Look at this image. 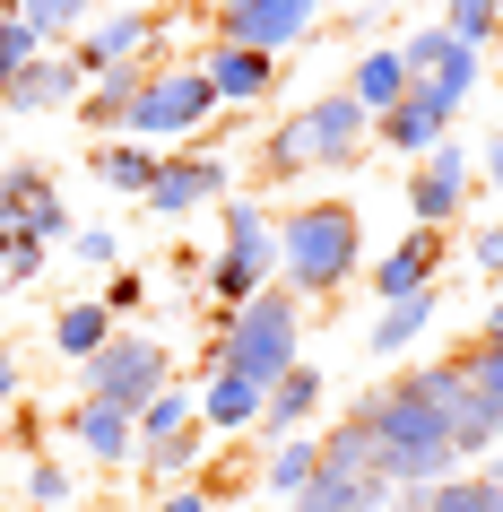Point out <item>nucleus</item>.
I'll use <instances>...</instances> for the list:
<instances>
[{
  "label": "nucleus",
  "mask_w": 503,
  "mask_h": 512,
  "mask_svg": "<svg viewBox=\"0 0 503 512\" xmlns=\"http://www.w3.org/2000/svg\"><path fill=\"white\" fill-rule=\"evenodd\" d=\"M365 217L356 200H304V209L278 217V287L295 304H330L339 287L365 278Z\"/></svg>",
  "instance_id": "obj_1"
},
{
  "label": "nucleus",
  "mask_w": 503,
  "mask_h": 512,
  "mask_svg": "<svg viewBox=\"0 0 503 512\" xmlns=\"http://www.w3.org/2000/svg\"><path fill=\"white\" fill-rule=\"evenodd\" d=\"M209 365H235V374H252V382L295 374V365H304V304H295L287 287H261L252 304L217 313V330H209Z\"/></svg>",
  "instance_id": "obj_2"
},
{
  "label": "nucleus",
  "mask_w": 503,
  "mask_h": 512,
  "mask_svg": "<svg viewBox=\"0 0 503 512\" xmlns=\"http://www.w3.org/2000/svg\"><path fill=\"white\" fill-rule=\"evenodd\" d=\"M365 105L347 96V87H330V96H313L304 113H287L278 131H269L261 165L278 174V183H295V174H339V165H356V148H365Z\"/></svg>",
  "instance_id": "obj_3"
},
{
  "label": "nucleus",
  "mask_w": 503,
  "mask_h": 512,
  "mask_svg": "<svg viewBox=\"0 0 503 512\" xmlns=\"http://www.w3.org/2000/svg\"><path fill=\"white\" fill-rule=\"evenodd\" d=\"M217 209H226V235H217L200 287L217 296V313H235V304H252L261 287H278V217H269L261 200H217Z\"/></svg>",
  "instance_id": "obj_4"
},
{
  "label": "nucleus",
  "mask_w": 503,
  "mask_h": 512,
  "mask_svg": "<svg viewBox=\"0 0 503 512\" xmlns=\"http://www.w3.org/2000/svg\"><path fill=\"white\" fill-rule=\"evenodd\" d=\"M165 382H174V339H157V330H113L105 348L79 365V400H105L122 417H139Z\"/></svg>",
  "instance_id": "obj_5"
},
{
  "label": "nucleus",
  "mask_w": 503,
  "mask_h": 512,
  "mask_svg": "<svg viewBox=\"0 0 503 512\" xmlns=\"http://www.w3.org/2000/svg\"><path fill=\"white\" fill-rule=\"evenodd\" d=\"M217 122V96L200 70H157V79L139 87L131 122H122V139H139V148H157V157H174V148H191V139Z\"/></svg>",
  "instance_id": "obj_6"
},
{
  "label": "nucleus",
  "mask_w": 503,
  "mask_h": 512,
  "mask_svg": "<svg viewBox=\"0 0 503 512\" xmlns=\"http://www.w3.org/2000/svg\"><path fill=\"white\" fill-rule=\"evenodd\" d=\"M217 200H235V165L209 157V148H174V157H157V183L139 191V209L157 217V226H183V217L217 209Z\"/></svg>",
  "instance_id": "obj_7"
},
{
  "label": "nucleus",
  "mask_w": 503,
  "mask_h": 512,
  "mask_svg": "<svg viewBox=\"0 0 503 512\" xmlns=\"http://www.w3.org/2000/svg\"><path fill=\"white\" fill-rule=\"evenodd\" d=\"M157 35H165L157 9L122 0V9H96V18H87V35L70 44V61H79V79H105V70H122V61H165Z\"/></svg>",
  "instance_id": "obj_8"
},
{
  "label": "nucleus",
  "mask_w": 503,
  "mask_h": 512,
  "mask_svg": "<svg viewBox=\"0 0 503 512\" xmlns=\"http://www.w3.org/2000/svg\"><path fill=\"white\" fill-rule=\"evenodd\" d=\"M321 18V0H217V44H243V53H287L304 44Z\"/></svg>",
  "instance_id": "obj_9"
},
{
  "label": "nucleus",
  "mask_w": 503,
  "mask_h": 512,
  "mask_svg": "<svg viewBox=\"0 0 503 512\" xmlns=\"http://www.w3.org/2000/svg\"><path fill=\"white\" fill-rule=\"evenodd\" d=\"M469 191H477V157L460 148V139H443V148L408 174V209H417V226L451 235V226H460V209H469Z\"/></svg>",
  "instance_id": "obj_10"
},
{
  "label": "nucleus",
  "mask_w": 503,
  "mask_h": 512,
  "mask_svg": "<svg viewBox=\"0 0 503 512\" xmlns=\"http://www.w3.org/2000/svg\"><path fill=\"white\" fill-rule=\"evenodd\" d=\"M191 408H200V434H217V443H243V434H261L269 382L235 374V365H209V382L191 391Z\"/></svg>",
  "instance_id": "obj_11"
},
{
  "label": "nucleus",
  "mask_w": 503,
  "mask_h": 512,
  "mask_svg": "<svg viewBox=\"0 0 503 512\" xmlns=\"http://www.w3.org/2000/svg\"><path fill=\"white\" fill-rule=\"evenodd\" d=\"M425 287H443V235H434V226H408V235L373 261V304L425 296Z\"/></svg>",
  "instance_id": "obj_12"
},
{
  "label": "nucleus",
  "mask_w": 503,
  "mask_h": 512,
  "mask_svg": "<svg viewBox=\"0 0 503 512\" xmlns=\"http://www.w3.org/2000/svg\"><path fill=\"white\" fill-rule=\"evenodd\" d=\"M70 443L96 469H139V417H122L105 400H70Z\"/></svg>",
  "instance_id": "obj_13"
},
{
  "label": "nucleus",
  "mask_w": 503,
  "mask_h": 512,
  "mask_svg": "<svg viewBox=\"0 0 503 512\" xmlns=\"http://www.w3.org/2000/svg\"><path fill=\"white\" fill-rule=\"evenodd\" d=\"M191 70L209 79L217 113H226V105H261L269 87H278V61H269V53H243V44H209V53L191 61Z\"/></svg>",
  "instance_id": "obj_14"
},
{
  "label": "nucleus",
  "mask_w": 503,
  "mask_h": 512,
  "mask_svg": "<svg viewBox=\"0 0 503 512\" xmlns=\"http://www.w3.org/2000/svg\"><path fill=\"white\" fill-rule=\"evenodd\" d=\"M408 61H399V44H365V53L347 61V96L365 105V122H382V113H399L408 105Z\"/></svg>",
  "instance_id": "obj_15"
},
{
  "label": "nucleus",
  "mask_w": 503,
  "mask_h": 512,
  "mask_svg": "<svg viewBox=\"0 0 503 512\" xmlns=\"http://www.w3.org/2000/svg\"><path fill=\"white\" fill-rule=\"evenodd\" d=\"M321 400H330V382H321V365H295V374L269 382V408H261V443H287V434H313Z\"/></svg>",
  "instance_id": "obj_16"
},
{
  "label": "nucleus",
  "mask_w": 503,
  "mask_h": 512,
  "mask_svg": "<svg viewBox=\"0 0 503 512\" xmlns=\"http://www.w3.org/2000/svg\"><path fill=\"white\" fill-rule=\"evenodd\" d=\"M87 79L70 53H35L27 70H18V87H9V113H79Z\"/></svg>",
  "instance_id": "obj_17"
},
{
  "label": "nucleus",
  "mask_w": 503,
  "mask_h": 512,
  "mask_svg": "<svg viewBox=\"0 0 503 512\" xmlns=\"http://www.w3.org/2000/svg\"><path fill=\"white\" fill-rule=\"evenodd\" d=\"M443 322V287H425V296H399V304H382L373 313V330H365V356L373 365H391V356H408L425 339V330Z\"/></svg>",
  "instance_id": "obj_18"
},
{
  "label": "nucleus",
  "mask_w": 503,
  "mask_h": 512,
  "mask_svg": "<svg viewBox=\"0 0 503 512\" xmlns=\"http://www.w3.org/2000/svg\"><path fill=\"white\" fill-rule=\"evenodd\" d=\"M313 469H321V443H313V434H287V443H261L252 486H261V495H278V504H304Z\"/></svg>",
  "instance_id": "obj_19"
},
{
  "label": "nucleus",
  "mask_w": 503,
  "mask_h": 512,
  "mask_svg": "<svg viewBox=\"0 0 503 512\" xmlns=\"http://www.w3.org/2000/svg\"><path fill=\"white\" fill-rule=\"evenodd\" d=\"M87 174H96L105 191H122V200H139V191L157 183V148H139V139H96Z\"/></svg>",
  "instance_id": "obj_20"
},
{
  "label": "nucleus",
  "mask_w": 503,
  "mask_h": 512,
  "mask_svg": "<svg viewBox=\"0 0 503 512\" xmlns=\"http://www.w3.org/2000/svg\"><path fill=\"white\" fill-rule=\"evenodd\" d=\"M373 139H382V148H399V157H434V148H443V139H451V122H443V113H434V105H417V96H408V105H399V113H382V122H373Z\"/></svg>",
  "instance_id": "obj_21"
},
{
  "label": "nucleus",
  "mask_w": 503,
  "mask_h": 512,
  "mask_svg": "<svg viewBox=\"0 0 503 512\" xmlns=\"http://www.w3.org/2000/svg\"><path fill=\"white\" fill-rule=\"evenodd\" d=\"M113 330H122V322H113L105 304H96V296H79V304H61V313H53V356H70V365H87V356L105 348Z\"/></svg>",
  "instance_id": "obj_22"
},
{
  "label": "nucleus",
  "mask_w": 503,
  "mask_h": 512,
  "mask_svg": "<svg viewBox=\"0 0 503 512\" xmlns=\"http://www.w3.org/2000/svg\"><path fill=\"white\" fill-rule=\"evenodd\" d=\"M9 9H18V18L53 44V53H70V35H87V18H96L105 0H9Z\"/></svg>",
  "instance_id": "obj_23"
},
{
  "label": "nucleus",
  "mask_w": 503,
  "mask_h": 512,
  "mask_svg": "<svg viewBox=\"0 0 503 512\" xmlns=\"http://www.w3.org/2000/svg\"><path fill=\"white\" fill-rule=\"evenodd\" d=\"M200 452H209V434H200V426H183L174 443H157V452H139V478L157 486V495H165V486H191V469H200Z\"/></svg>",
  "instance_id": "obj_24"
},
{
  "label": "nucleus",
  "mask_w": 503,
  "mask_h": 512,
  "mask_svg": "<svg viewBox=\"0 0 503 512\" xmlns=\"http://www.w3.org/2000/svg\"><path fill=\"white\" fill-rule=\"evenodd\" d=\"M183 426H200V408H191V391H183V382H165L157 400L139 408V452H157V443H174Z\"/></svg>",
  "instance_id": "obj_25"
},
{
  "label": "nucleus",
  "mask_w": 503,
  "mask_h": 512,
  "mask_svg": "<svg viewBox=\"0 0 503 512\" xmlns=\"http://www.w3.org/2000/svg\"><path fill=\"white\" fill-rule=\"evenodd\" d=\"M313 443H321V469H347V478H373V434L356 426V417H330V426H321Z\"/></svg>",
  "instance_id": "obj_26"
},
{
  "label": "nucleus",
  "mask_w": 503,
  "mask_h": 512,
  "mask_svg": "<svg viewBox=\"0 0 503 512\" xmlns=\"http://www.w3.org/2000/svg\"><path fill=\"white\" fill-rule=\"evenodd\" d=\"M443 27L469 53H486V44H503V0H443Z\"/></svg>",
  "instance_id": "obj_27"
},
{
  "label": "nucleus",
  "mask_w": 503,
  "mask_h": 512,
  "mask_svg": "<svg viewBox=\"0 0 503 512\" xmlns=\"http://www.w3.org/2000/svg\"><path fill=\"white\" fill-rule=\"evenodd\" d=\"M35 53H53V44H44V35H35L27 18H18V9H9V0H0V96H9V87H18V70H27Z\"/></svg>",
  "instance_id": "obj_28"
},
{
  "label": "nucleus",
  "mask_w": 503,
  "mask_h": 512,
  "mask_svg": "<svg viewBox=\"0 0 503 512\" xmlns=\"http://www.w3.org/2000/svg\"><path fill=\"white\" fill-rule=\"evenodd\" d=\"M18 235H35L44 252H53V243H70V200H61V183H44V191L27 200V217H18Z\"/></svg>",
  "instance_id": "obj_29"
},
{
  "label": "nucleus",
  "mask_w": 503,
  "mask_h": 512,
  "mask_svg": "<svg viewBox=\"0 0 503 512\" xmlns=\"http://www.w3.org/2000/svg\"><path fill=\"white\" fill-rule=\"evenodd\" d=\"M495 504H503V486L486 469H460V478L434 486V512H495Z\"/></svg>",
  "instance_id": "obj_30"
},
{
  "label": "nucleus",
  "mask_w": 503,
  "mask_h": 512,
  "mask_svg": "<svg viewBox=\"0 0 503 512\" xmlns=\"http://www.w3.org/2000/svg\"><path fill=\"white\" fill-rule=\"evenodd\" d=\"M70 495H79V469L70 460H27V504L35 512H61Z\"/></svg>",
  "instance_id": "obj_31"
},
{
  "label": "nucleus",
  "mask_w": 503,
  "mask_h": 512,
  "mask_svg": "<svg viewBox=\"0 0 503 512\" xmlns=\"http://www.w3.org/2000/svg\"><path fill=\"white\" fill-rule=\"evenodd\" d=\"M44 183H53V174H44V165H0V226H9V235H18V217H27V200H35V191H44Z\"/></svg>",
  "instance_id": "obj_32"
},
{
  "label": "nucleus",
  "mask_w": 503,
  "mask_h": 512,
  "mask_svg": "<svg viewBox=\"0 0 503 512\" xmlns=\"http://www.w3.org/2000/svg\"><path fill=\"white\" fill-rule=\"evenodd\" d=\"M460 374H469V391H477V400H486V408L503 417V348L469 339V348H460Z\"/></svg>",
  "instance_id": "obj_33"
},
{
  "label": "nucleus",
  "mask_w": 503,
  "mask_h": 512,
  "mask_svg": "<svg viewBox=\"0 0 503 512\" xmlns=\"http://www.w3.org/2000/svg\"><path fill=\"white\" fill-rule=\"evenodd\" d=\"M70 261H87L96 278H113L122 270V235H113V226H70Z\"/></svg>",
  "instance_id": "obj_34"
},
{
  "label": "nucleus",
  "mask_w": 503,
  "mask_h": 512,
  "mask_svg": "<svg viewBox=\"0 0 503 512\" xmlns=\"http://www.w3.org/2000/svg\"><path fill=\"white\" fill-rule=\"evenodd\" d=\"M96 304H105L113 322H131V313H148V278H139V270H113L105 287H96Z\"/></svg>",
  "instance_id": "obj_35"
},
{
  "label": "nucleus",
  "mask_w": 503,
  "mask_h": 512,
  "mask_svg": "<svg viewBox=\"0 0 503 512\" xmlns=\"http://www.w3.org/2000/svg\"><path fill=\"white\" fill-rule=\"evenodd\" d=\"M44 261H53V252H44L35 235H18V243H9V261H0V287H27V278H44Z\"/></svg>",
  "instance_id": "obj_36"
},
{
  "label": "nucleus",
  "mask_w": 503,
  "mask_h": 512,
  "mask_svg": "<svg viewBox=\"0 0 503 512\" xmlns=\"http://www.w3.org/2000/svg\"><path fill=\"white\" fill-rule=\"evenodd\" d=\"M469 270H477V278H503V217L469 235Z\"/></svg>",
  "instance_id": "obj_37"
},
{
  "label": "nucleus",
  "mask_w": 503,
  "mask_h": 512,
  "mask_svg": "<svg viewBox=\"0 0 503 512\" xmlns=\"http://www.w3.org/2000/svg\"><path fill=\"white\" fill-rule=\"evenodd\" d=\"M148 512H209V486H200V478H191V486H165Z\"/></svg>",
  "instance_id": "obj_38"
},
{
  "label": "nucleus",
  "mask_w": 503,
  "mask_h": 512,
  "mask_svg": "<svg viewBox=\"0 0 503 512\" xmlns=\"http://www.w3.org/2000/svg\"><path fill=\"white\" fill-rule=\"evenodd\" d=\"M477 191H495V200H503V131L477 148Z\"/></svg>",
  "instance_id": "obj_39"
},
{
  "label": "nucleus",
  "mask_w": 503,
  "mask_h": 512,
  "mask_svg": "<svg viewBox=\"0 0 503 512\" xmlns=\"http://www.w3.org/2000/svg\"><path fill=\"white\" fill-rule=\"evenodd\" d=\"M18 391H27V356H18V348H0V408L18 400Z\"/></svg>",
  "instance_id": "obj_40"
},
{
  "label": "nucleus",
  "mask_w": 503,
  "mask_h": 512,
  "mask_svg": "<svg viewBox=\"0 0 503 512\" xmlns=\"http://www.w3.org/2000/svg\"><path fill=\"white\" fill-rule=\"evenodd\" d=\"M391 512H434V486H391Z\"/></svg>",
  "instance_id": "obj_41"
},
{
  "label": "nucleus",
  "mask_w": 503,
  "mask_h": 512,
  "mask_svg": "<svg viewBox=\"0 0 503 512\" xmlns=\"http://www.w3.org/2000/svg\"><path fill=\"white\" fill-rule=\"evenodd\" d=\"M477 339H486V348H503V304L486 313V322H477Z\"/></svg>",
  "instance_id": "obj_42"
},
{
  "label": "nucleus",
  "mask_w": 503,
  "mask_h": 512,
  "mask_svg": "<svg viewBox=\"0 0 503 512\" xmlns=\"http://www.w3.org/2000/svg\"><path fill=\"white\" fill-rule=\"evenodd\" d=\"M486 478H495V486H503V452H486Z\"/></svg>",
  "instance_id": "obj_43"
},
{
  "label": "nucleus",
  "mask_w": 503,
  "mask_h": 512,
  "mask_svg": "<svg viewBox=\"0 0 503 512\" xmlns=\"http://www.w3.org/2000/svg\"><path fill=\"white\" fill-rule=\"evenodd\" d=\"M9 243H18V235H9V226H0V261H9Z\"/></svg>",
  "instance_id": "obj_44"
},
{
  "label": "nucleus",
  "mask_w": 503,
  "mask_h": 512,
  "mask_svg": "<svg viewBox=\"0 0 503 512\" xmlns=\"http://www.w3.org/2000/svg\"><path fill=\"white\" fill-rule=\"evenodd\" d=\"M0 122H9V96H0Z\"/></svg>",
  "instance_id": "obj_45"
},
{
  "label": "nucleus",
  "mask_w": 503,
  "mask_h": 512,
  "mask_svg": "<svg viewBox=\"0 0 503 512\" xmlns=\"http://www.w3.org/2000/svg\"><path fill=\"white\" fill-rule=\"evenodd\" d=\"M0 434H9V417H0Z\"/></svg>",
  "instance_id": "obj_46"
},
{
  "label": "nucleus",
  "mask_w": 503,
  "mask_h": 512,
  "mask_svg": "<svg viewBox=\"0 0 503 512\" xmlns=\"http://www.w3.org/2000/svg\"><path fill=\"white\" fill-rule=\"evenodd\" d=\"M139 512H148V504H139Z\"/></svg>",
  "instance_id": "obj_47"
},
{
  "label": "nucleus",
  "mask_w": 503,
  "mask_h": 512,
  "mask_svg": "<svg viewBox=\"0 0 503 512\" xmlns=\"http://www.w3.org/2000/svg\"><path fill=\"white\" fill-rule=\"evenodd\" d=\"M495 87H503V79H495Z\"/></svg>",
  "instance_id": "obj_48"
},
{
  "label": "nucleus",
  "mask_w": 503,
  "mask_h": 512,
  "mask_svg": "<svg viewBox=\"0 0 503 512\" xmlns=\"http://www.w3.org/2000/svg\"><path fill=\"white\" fill-rule=\"evenodd\" d=\"M495 512H503V504H495Z\"/></svg>",
  "instance_id": "obj_49"
}]
</instances>
